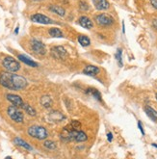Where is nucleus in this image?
Masks as SVG:
<instances>
[{
  "label": "nucleus",
  "instance_id": "f257e3e1",
  "mask_svg": "<svg viewBox=\"0 0 157 159\" xmlns=\"http://www.w3.org/2000/svg\"><path fill=\"white\" fill-rule=\"evenodd\" d=\"M0 84L7 89L20 91L26 88L27 80L23 76L14 74V72L3 71L0 73Z\"/></svg>",
  "mask_w": 157,
  "mask_h": 159
},
{
  "label": "nucleus",
  "instance_id": "f03ea898",
  "mask_svg": "<svg viewBox=\"0 0 157 159\" xmlns=\"http://www.w3.org/2000/svg\"><path fill=\"white\" fill-rule=\"evenodd\" d=\"M78 133V130L75 129L70 124L68 125L67 126H65L62 131L60 133V138L63 142H71L75 141L76 136Z\"/></svg>",
  "mask_w": 157,
  "mask_h": 159
},
{
  "label": "nucleus",
  "instance_id": "7ed1b4c3",
  "mask_svg": "<svg viewBox=\"0 0 157 159\" xmlns=\"http://www.w3.org/2000/svg\"><path fill=\"white\" fill-rule=\"evenodd\" d=\"M28 134L38 140H44L48 137L47 130L41 125H32L28 128Z\"/></svg>",
  "mask_w": 157,
  "mask_h": 159
},
{
  "label": "nucleus",
  "instance_id": "20e7f679",
  "mask_svg": "<svg viewBox=\"0 0 157 159\" xmlns=\"http://www.w3.org/2000/svg\"><path fill=\"white\" fill-rule=\"evenodd\" d=\"M3 67L10 72H16L20 70V64L13 57H5L2 61Z\"/></svg>",
  "mask_w": 157,
  "mask_h": 159
},
{
  "label": "nucleus",
  "instance_id": "39448f33",
  "mask_svg": "<svg viewBox=\"0 0 157 159\" xmlns=\"http://www.w3.org/2000/svg\"><path fill=\"white\" fill-rule=\"evenodd\" d=\"M7 113H8V116L11 118V120H13L15 123H17V124H20L23 121V113L21 111H20L17 109L16 106L13 105V106H9L8 109H7Z\"/></svg>",
  "mask_w": 157,
  "mask_h": 159
},
{
  "label": "nucleus",
  "instance_id": "423d86ee",
  "mask_svg": "<svg viewBox=\"0 0 157 159\" xmlns=\"http://www.w3.org/2000/svg\"><path fill=\"white\" fill-rule=\"evenodd\" d=\"M50 53L52 55V57L57 59V60H61V61H65L68 58V52L65 49V48L61 45L58 46H53L50 50Z\"/></svg>",
  "mask_w": 157,
  "mask_h": 159
},
{
  "label": "nucleus",
  "instance_id": "0eeeda50",
  "mask_svg": "<svg viewBox=\"0 0 157 159\" xmlns=\"http://www.w3.org/2000/svg\"><path fill=\"white\" fill-rule=\"evenodd\" d=\"M96 21L100 26H110L114 22V18L106 14H101L96 16Z\"/></svg>",
  "mask_w": 157,
  "mask_h": 159
},
{
  "label": "nucleus",
  "instance_id": "6e6552de",
  "mask_svg": "<svg viewBox=\"0 0 157 159\" xmlns=\"http://www.w3.org/2000/svg\"><path fill=\"white\" fill-rule=\"evenodd\" d=\"M47 121H49V123H60V121L66 120V116H65L62 112L54 110L47 114Z\"/></svg>",
  "mask_w": 157,
  "mask_h": 159
},
{
  "label": "nucleus",
  "instance_id": "1a4fd4ad",
  "mask_svg": "<svg viewBox=\"0 0 157 159\" xmlns=\"http://www.w3.org/2000/svg\"><path fill=\"white\" fill-rule=\"evenodd\" d=\"M31 48L36 54H39V55H44L45 52H47L45 45L42 42L35 40V39L31 41Z\"/></svg>",
  "mask_w": 157,
  "mask_h": 159
},
{
  "label": "nucleus",
  "instance_id": "9d476101",
  "mask_svg": "<svg viewBox=\"0 0 157 159\" xmlns=\"http://www.w3.org/2000/svg\"><path fill=\"white\" fill-rule=\"evenodd\" d=\"M31 20L34 21V22H37V23H42V24H50V23L53 22L51 18H49L47 16L41 15V14L33 15L31 16Z\"/></svg>",
  "mask_w": 157,
  "mask_h": 159
},
{
  "label": "nucleus",
  "instance_id": "9b49d317",
  "mask_svg": "<svg viewBox=\"0 0 157 159\" xmlns=\"http://www.w3.org/2000/svg\"><path fill=\"white\" fill-rule=\"evenodd\" d=\"M6 98L13 105L16 107H21V105L23 104V100L20 96L13 95V93H8V95H6Z\"/></svg>",
  "mask_w": 157,
  "mask_h": 159
},
{
  "label": "nucleus",
  "instance_id": "f8f14e48",
  "mask_svg": "<svg viewBox=\"0 0 157 159\" xmlns=\"http://www.w3.org/2000/svg\"><path fill=\"white\" fill-rule=\"evenodd\" d=\"M95 7L99 11H103V10H107L109 8L110 4L107 0H93Z\"/></svg>",
  "mask_w": 157,
  "mask_h": 159
},
{
  "label": "nucleus",
  "instance_id": "ddd939ff",
  "mask_svg": "<svg viewBox=\"0 0 157 159\" xmlns=\"http://www.w3.org/2000/svg\"><path fill=\"white\" fill-rule=\"evenodd\" d=\"M78 21H79V24L83 28H86V29H91V28H93V26H94L93 21L87 16H81Z\"/></svg>",
  "mask_w": 157,
  "mask_h": 159
},
{
  "label": "nucleus",
  "instance_id": "4468645a",
  "mask_svg": "<svg viewBox=\"0 0 157 159\" xmlns=\"http://www.w3.org/2000/svg\"><path fill=\"white\" fill-rule=\"evenodd\" d=\"M99 72V69L96 66H87L84 70H83V73L87 74V75L95 76Z\"/></svg>",
  "mask_w": 157,
  "mask_h": 159
},
{
  "label": "nucleus",
  "instance_id": "2eb2a0df",
  "mask_svg": "<svg viewBox=\"0 0 157 159\" xmlns=\"http://www.w3.org/2000/svg\"><path fill=\"white\" fill-rule=\"evenodd\" d=\"M40 102H41V105H42L43 107H44V108H50V107L52 106V104H53V100H52V98H51L49 96H47V95L43 96V97L41 98Z\"/></svg>",
  "mask_w": 157,
  "mask_h": 159
},
{
  "label": "nucleus",
  "instance_id": "dca6fc26",
  "mask_svg": "<svg viewBox=\"0 0 157 159\" xmlns=\"http://www.w3.org/2000/svg\"><path fill=\"white\" fill-rule=\"evenodd\" d=\"M18 59H20L21 62H23L24 64L28 65L29 67H32V68H37V67H38V64H37L36 62H34V61H33L32 59H30L29 57H27V56H25V55H22V54L18 55Z\"/></svg>",
  "mask_w": 157,
  "mask_h": 159
},
{
  "label": "nucleus",
  "instance_id": "f3484780",
  "mask_svg": "<svg viewBox=\"0 0 157 159\" xmlns=\"http://www.w3.org/2000/svg\"><path fill=\"white\" fill-rule=\"evenodd\" d=\"M145 112H146V114L149 116L153 121H157V111L156 110H154L150 106H146L145 107Z\"/></svg>",
  "mask_w": 157,
  "mask_h": 159
},
{
  "label": "nucleus",
  "instance_id": "a211bd4d",
  "mask_svg": "<svg viewBox=\"0 0 157 159\" xmlns=\"http://www.w3.org/2000/svg\"><path fill=\"white\" fill-rule=\"evenodd\" d=\"M14 142H15L16 145L20 146V147H22L25 149H28V151H32V149H33V148L28 143H26L25 141H23V140L20 139V138H15L14 139Z\"/></svg>",
  "mask_w": 157,
  "mask_h": 159
},
{
  "label": "nucleus",
  "instance_id": "6ab92c4d",
  "mask_svg": "<svg viewBox=\"0 0 157 159\" xmlns=\"http://www.w3.org/2000/svg\"><path fill=\"white\" fill-rule=\"evenodd\" d=\"M49 10L54 13V14H56V15H59L61 16H64L65 14H66V11H65V9L62 8L61 6H57V5H52L49 7Z\"/></svg>",
  "mask_w": 157,
  "mask_h": 159
},
{
  "label": "nucleus",
  "instance_id": "aec40b11",
  "mask_svg": "<svg viewBox=\"0 0 157 159\" xmlns=\"http://www.w3.org/2000/svg\"><path fill=\"white\" fill-rule=\"evenodd\" d=\"M21 108L26 112L27 114L30 115V116H32V117H34V116L37 115V111H36L31 105H29V104L24 103V102H23V104L21 105Z\"/></svg>",
  "mask_w": 157,
  "mask_h": 159
},
{
  "label": "nucleus",
  "instance_id": "412c9836",
  "mask_svg": "<svg viewBox=\"0 0 157 159\" xmlns=\"http://www.w3.org/2000/svg\"><path fill=\"white\" fill-rule=\"evenodd\" d=\"M48 33L51 37H54V38H63V33L59 28H51L48 31Z\"/></svg>",
  "mask_w": 157,
  "mask_h": 159
},
{
  "label": "nucleus",
  "instance_id": "4be33fe9",
  "mask_svg": "<svg viewBox=\"0 0 157 159\" xmlns=\"http://www.w3.org/2000/svg\"><path fill=\"white\" fill-rule=\"evenodd\" d=\"M78 43L82 45V46H89L91 44V41L88 38L87 36L84 35H81L78 37Z\"/></svg>",
  "mask_w": 157,
  "mask_h": 159
},
{
  "label": "nucleus",
  "instance_id": "5701e85b",
  "mask_svg": "<svg viewBox=\"0 0 157 159\" xmlns=\"http://www.w3.org/2000/svg\"><path fill=\"white\" fill-rule=\"evenodd\" d=\"M87 93H90V95H92L95 98H96L97 100L101 101V95H100V93L97 90L93 89V88H90V89L87 90Z\"/></svg>",
  "mask_w": 157,
  "mask_h": 159
},
{
  "label": "nucleus",
  "instance_id": "b1692460",
  "mask_svg": "<svg viewBox=\"0 0 157 159\" xmlns=\"http://www.w3.org/2000/svg\"><path fill=\"white\" fill-rule=\"evenodd\" d=\"M87 139H88L87 134H86L85 132L79 131V130H78V133H77V136H76L75 141H76V142H85V141H87Z\"/></svg>",
  "mask_w": 157,
  "mask_h": 159
},
{
  "label": "nucleus",
  "instance_id": "393cba45",
  "mask_svg": "<svg viewBox=\"0 0 157 159\" xmlns=\"http://www.w3.org/2000/svg\"><path fill=\"white\" fill-rule=\"evenodd\" d=\"M43 146L47 148H48V149H55V148H57L56 143L53 142V141H45L43 143Z\"/></svg>",
  "mask_w": 157,
  "mask_h": 159
},
{
  "label": "nucleus",
  "instance_id": "a878e982",
  "mask_svg": "<svg viewBox=\"0 0 157 159\" xmlns=\"http://www.w3.org/2000/svg\"><path fill=\"white\" fill-rule=\"evenodd\" d=\"M122 53H123L122 49H121V48H119L118 51H117V53H116V55H115V56H116V59H117V61H118V63H119V67H122V66H123Z\"/></svg>",
  "mask_w": 157,
  "mask_h": 159
},
{
  "label": "nucleus",
  "instance_id": "bb28decb",
  "mask_svg": "<svg viewBox=\"0 0 157 159\" xmlns=\"http://www.w3.org/2000/svg\"><path fill=\"white\" fill-rule=\"evenodd\" d=\"M79 8H80V10H82V11H87L88 9H89V6H88V4L86 2L81 1L79 3Z\"/></svg>",
  "mask_w": 157,
  "mask_h": 159
},
{
  "label": "nucleus",
  "instance_id": "cd10ccee",
  "mask_svg": "<svg viewBox=\"0 0 157 159\" xmlns=\"http://www.w3.org/2000/svg\"><path fill=\"white\" fill-rule=\"evenodd\" d=\"M70 125L74 127L75 129H78V128H80V126H81V124L79 123L78 120H72L71 123H70Z\"/></svg>",
  "mask_w": 157,
  "mask_h": 159
},
{
  "label": "nucleus",
  "instance_id": "c85d7f7f",
  "mask_svg": "<svg viewBox=\"0 0 157 159\" xmlns=\"http://www.w3.org/2000/svg\"><path fill=\"white\" fill-rule=\"evenodd\" d=\"M138 127H139V129L141 130L142 134H143V135H145V131H144V129H143V126H142L141 121H138Z\"/></svg>",
  "mask_w": 157,
  "mask_h": 159
},
{
  "label": "nucleus",
  "instance_id": "c756f323",
  "mask_svg": "<svg viewBox=\"0 0 157 159\" xmlns=\"http://www.w3.org/2000/svg\"><path fill=\"white\" fill-rule=\"evenodd\" d=\"M107 138H108V141L109 142H112V140H113V134L111 133V132H109L107 134Z\"/></svg>",
  "mask_w": 157,
  "mask_h": 159
},
{
  "label": "nucleus",
  "instance_id": "7c9ffc66",
  "mask_svg": "<svg viewBox=\"0 0 157 159\" xmlns=\"http://www.w3.org/2000/svg\"><path fill=\"white\" fill-rule=\"evenodd\" d=\"M150 3H151L153 8L157 9V0H150Z\"/></svg>",
  "mask_w": 157,
  "mask_h": 159
},
{
  "label": "nucleus",
  "instance_id": "2f4dec72",
  "mask_svg": "<svg viewBox=\"0 0 157 159\" xmlns=\"http://www.w3.org/2000/svg\"><path fill=\"white\" fill-rule=\"evenodd\" d=\"M153 26H154L155 28H157V20H154V21H153Z\"/></svg>",
  "mask_w": 157,
  "mask_h": 159
},
{
  "label": "nucleus",
  "instance_id": "473e14b6",
  "mask_svg": "<svg viewBox=\"0 0 157 159\" xmlns=\"http://www.w3.org/2000/svg\"><path fill=\"white\" fill-rule=\"evenodd\" d=\"M18 32V27H16V33H17Z\"/></svg>",
  "mask_w": 157,
  "mask_h": 159
},
{
  "label": "nucleus",
  "instance_id": "72a5a7b5",
  "mask_svg": "<svg viewBox=\"0 0 157 159\" xmlns=\"http://www.w3.org/2000/svg\"><path fill=\"white\" fill-rule=\"evenodd\" d=\"M155 98H156V100H157V93H156V96H155Z\"/></svg>",
  "mask_w": 157,
  "mask_h": 159
}]
</instances>
